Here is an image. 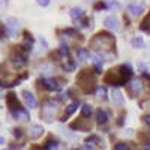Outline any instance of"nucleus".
Listing matches in <instances>:
<instances>
[{
  "mask_svg": "<svg viewBox=\"0 0 150 150\" xmlns=\"http://www.w3.org/2000/svg\"><path fill=\"white\" fill-rule=\"evenodd\" d=\"M119 71L122 72L123 78L126 80L128 83L132 80V77H134V71H132V66H131L129 63H123V65H119Z\"/></svg>",
  "mask_w": 150,
  "mask_h": 150,
  "instance_id": "15",
  "label": "nucleus"
},
{
  "mask_svg": "<svg viewBox=\"0 0 150 150\" xmlns=\"http://www.w3.org/2000/svg\"><path fill=\"white\" fill-rule=\"evenodd\" d=\"M92 112H93V110H92V107L89 104H83V107H81V116L83 117H86V119L90 117Z\"/></svg>",
  "mask_w": 150,
  "mask_h": 150,
  "instance_id": "29",
  "label": "nucleus"
},
{
  "mask_svg": "<svg viewBox=\"0 0 150 150\" xmlns=\"http://www.w3.org/2000/svg\"><path fill=\"white\" fill-rule=\"evenodd\" d=\"M114 150H131V147H129V144H128V143L120 141V143H116Z\"/></svg>",
  "mask_w": 150,
  "mask_h": 150,
  "instance_id": "35",
  "label": "nucleus"
},
{
  "mask_svg": "<svg viewBox=\"0 0 150 150\" xmlns=\"http://www.w3.org/2000/svg\"><path fill=\"white\" fill-rule=\"evenodd\" d=\"M12 135H14L17 140H21L24 137V131L21 128H14V129H12Z\"/></svg>",
  "mask_w": 150,
  "mask_h": 150,
  "instance_id": "34",
  "label": "nucleus"
},
{
  "mask_svg": "<svg viewBox=\"0 0 150 150\" xmlns=\"http://www.w3.org/2000/svg\"><path fill=\"white\" fill-rule=\"evenodd\" d=\"M126 90H128V95H129L131 98L140 96V93H141V90H143V83H141V80L132 78V80L128 83V86H126Z\"/></svg>",
  "mask_w": 150,
  "mask_h": 150,
  "instance_id": "5",
  "label": "nucleus"
},
{
  "mask_svg": "<svg viewBox=\"0 0 150 150\" xmlns=\"http://www.w3.org/2000/svg\"><path fill=\"white\" fill-rule=\"evenodd\" d=\"M77 84L81 87L83 93L86 95H92V93H96V71L93 68H84L78 72L77 75Z\"/></svg>",
  "mask_w": 150,
  "mask_h": 150,
  "instance_id": "2",
  "label": "nucleus"
},
{
  "mask_svg": "<svg viewBox=\"0 0 150 150\" xmlns=\"http://www.w3.org/2000/svg\"><path fill=\"white\" fill-rule=\"evenodd\" d=\"M24 35V42H23V50L24 51H32V48H33V44H35V38L32 36V33L29 30H24L23 32Z\"/></svg>",
  "mask_w": 150,
  "mask_h": 150,
  "instance_id": "12",
  "label": "nucleus"
},
{
  "mask_svg": "<svg viewBox=\"0 0 150 150\" xmlns=\"http://www.w3.org/2000/svg\"><path fill=\"white\" fill-rule=\"evenodd\" d=\"M71 129H83V131H89L90 128H92V125L89 123V120H83V117H80V119H77V120H74L72 123H71V126H69Z\"/></svg>",
  "mask_w": 150,
  "mask_h": 150,
  "instance_id": "11",
  "label": "nucleus"
},
{
  "mask_svg": "<svg viewBox=\"0 0 150 150\" xmlns=\"http://www.w3.org/2000/svg\"><path fill=\"white\" fill-rule=\"evenodd\" d=\"M108 123V114H107V111L104 110H96V125H99V126H102V125Z\"/></svg>",
  "mask_w": 150,
  "mask_h": 150,
  "instance_id": "18",
  "label": "nucleus"
},
{
  "mask_svg": "<svg viewBox=\"0 0 150 150\" xmlns=\"http://www.w3.org/2000/svg\"><path fill=\"white\" fill-rule=\"evenodd\" d=\"M44 128L41 126V125H32L30 129H29V137L32 140H38V138H41V137L44 135Z\"/></svg>",
  "mask_w": 150,
  "mask_h": 150,
  "instance_id": "16",
  "label": "nucleus"
},
{
  "mask_svg": "<svg viewBox=\"0 0 150 150\" xmlns=\"http://www.w3.org/2000/svg\"><path fill=\"white\" fill-rule=\"evenodd\" d=\"M131 44L134 48H143L144 47V39L141 36H137V38H132L131 39Z\"/></svg>",
  "mask_w": 150,
  "mask_h": 150,
  "instance_id": "30",
  "label": "nucleus"
},
{
  "mask_svg": "<svg viewBox=\"0 0 150 150\" xmlns=\"http://www.w3.org/2000/svg\"><path fill=\"white\" fill-rule=\"evenodd\" d=\"M104 24H105V27L110 29V30H119V27H120L116 17H107L104 20Z\"/></svg>",
  "mask_w": 150,
  "mask_h": 150,
  "instance_id": "19",
  "label": "nucleus"
},
{
  "mask_svg": "<svg viewBox=\"0 0 150 150\" xmlns=\"http://www.w3.org/2000/svg\"><path fill=\"white\" fill-rule=\"evenodd\" d=\"M138 71H140L141 74L147 72V65H146V63H143V62H140V63H138Z\"/></svg>",
  "mask_w": 150,
  "mask_h": 150,
  "instance_id": "38",
  "label": "nucleus"
},
{
  "mask_svg": "<svg viewBox=\"0 0 150 150\" xmlns=\"http://www.w3.org/2000/svg\"><path fill=\"white\" fill-rule=\"evenodd\" d=\"M36 3L39 6H42V8H47L50 3H51V0H36Z\"/></svg>",
  "mask_w": 150,
  "mask_h": 150,
  "instance_id": "37",
  "label": "nucleus"
},
{
  "mask_svg": "<svg viewBox=\"0 0 150 150\" xmlns=\"http://www.w3.org/2000/svg\"><path fill=\"white\" fill-rule=\"evenodd\" d=\"M141 120H143V122L147 125V126L150 128V114H144V116L141 117Z\"/></svg>",
  "mask_w": 150,
  "mask_h": 150,
  "instance_id": "40",
  "label": "nucleus"
},
{
  "mask_svg": "<svg viewBox=\"0 0 150 150\" xmlns=\"http://www.w3.org/2000/svg\"><path fill=\"white\" fill-rule=\"evenodd\" d=\"M126 9H128L129 14H132L134 17H138V15H141L144 12V5L143 3H137V2H131L126 6Z\"/></svg>",
  "mask_w": 150,
  "mask_h": 150,
  "instance_id": "13",
  "label": "nucleus"
},
{
  "mask_svg": "<svg viewBox=\"0 0 150 150\" xmlns=\"http://www.w3.org/2000/svg\"><path fill=\"white\" fill-rule=\"evenodd\" d=\"M125 125V112H122V116L117 117V126H123Z\"/></svg>",
  "mask_w": 150,
  "mask_h": 150,
  "instance_id": "39",
  "label": "nucleus"
},
{
  "mask_svg": "<svg viewBox=\"0 0 150 150\" xmlns=\"http://www.w3.org/2000/svg\"><path fill=\"white\" fill-rule=\"evenodd\" d=\"M102 63H104L102 57H99V56L93 57V69L96 71V74H101L102 72Z\"/></svg>",
  "mask_w": 150,
  "mask_h": 150,
  "instance_id": "26",
  "label": "nucleus"
},
{
  "mask_svg": "<svg viewBox=\"0 0 150 150\" xmlns=\"http://www.w3.org/2000/svg\"><path fill=\"white\" fill-rule=\"evenodd\" d=\"M59 101L57 99H47V101L42 102L41 107V112L39 116L42 120L45 122H53L57 117V112H59Z\"/></svg>",
  "mask_w": 150,
  "mask_h": 150,
  "instance_id": "3",
  "label": "nucleus"
},
{
  "mask_svg": "<svg viewBox=\"0 0 150 150\" xmlns=\"http://www.w3.org/2000/svg\"><path fill=\"white\" fill-rule=\"evenodd\" d=\"M75 66H77V63H75V60H72V59H68L66 63L62 65V68H63L65 72H72L75 69Z\"/></svg>",
  "mask_w": 150,
  "mask_h": 150,
  "instance_id": "27",
  "label": "nucleus"
},
{
  "mask_svg": "<svg viewBox=\"0 0 150 150\" xmlns=\"http://www.w3.org/2000/svg\"><path fill=\"white\" fill-rule=\"evenodd\" d=\"M96 95L102 99V101H107V95H108V90H107V86H98L96 89Z\"/></svg>",
  "mask_w": 150,
  "mask_h": 150,
  "instance_id": "28",
  "label": "nucleus"
},
{
  "mask_svg": "<svg viewBox=\"0 0 150 150\" xmlns=\"http://www.w3.org/2000/svg\"><path fill=\"white\" fill-rule=\"evenodd\" d=\"M104 83L108 84V86H114V87H117V86L120 87V86H126L128 84V81L123 78L122 72L119 71V66L107 71V74L104 75Z\"/></svg>",
  "mask_w": 150,
  "mask_h": 150,
  "instance_id": "4",
  "label": "nucleus"
},
{
  "mask_svg": "<svg viewBox=\"0 0 150 150\" xmlns=\"http://www.w3.org/2000/svg\"><path fill=\"white\" fill-rule=\"evenodd\" d=\"M45 147V150H54L59 147V141L54 138V137H48V138L45 140V143L42 144Z\"/></svg>",
  "mask_w": 150,
  "mask_h": 150,
  "instance_id": "23",
  "label": "nucleus"
},
{
  "mask_svg": "<svg viewBox=\"0 0 150 150\" xmlns=\"http://www.w3.org/2000/svg\"><path fill=\"white\" fill-rule=\"evenodd\" d=\"M23 101L26 102V105L29 107V108H36L38 107V102H36V98H35V95L32 93V92H29V90H23Z\"/></svg>",
  "mask_w": 150,
  "mask_h": 150,
  "instance_id": "14",
  "label": "nucleus"
},
{
  "mask_svg": "<svg viewBox=\"0 0 150 150\" xmlns=\"http://www.w3.org/2000/svg\"><path fill=\"white\" fill-rule=\"evenodd\" d=\"M30 150H45V147L44 146H32Z\"/></svg>",
  "mask_w": 150,
  "mask_h": 150,
  "instance_id": "42",
  "label": "nucleus"
},
{
  "mask_svg": "<svg viewBox=\"0 0 150 150\" xmlns=\"http://www.w3.org/2000/svg\"><path fill=\"white\" fill-rule=\"evenodd\" d=\"M3 24H5V27H6L8 36H17V35H18V30H20V21H18L15 17H9Z\"/></svg>",
  "mask_w": 150,
  "mask_h": 150,
  "instance_id": "6",
  "label": "nucleus"
},
{
  "mask_svg": "<svg viewBox=\"0 0 150 150\" xmlns=\"http://www.w3.org/2000/svg\"><path fill=\"white\" fill-rule=\"evenodd\" d=\"M141 32H147V33H150V12L144 17V20L140 23V27H138Z\"/></svg>",
  "mask_w": 150,
  "mask_h": 150,
  "instance_id": "24",
  "label": "nucleus"
},
{
  "mask_svg": "<svg viewBox=\"0 0 150 150\" xmlns=\"http://www.w3.org/2000/svg\"><path fill=\"white\" fill-rule=\"evenodd\" d=\"M78 150H90V146H89V144H86V146H83V147H80Z\"/></svg>",
  "mask_w": 150,
  "mask_h": 150,
  "instance_id": "43",
  "label": "nucleus"
},
{
  "mask_svg": "<svg viewBox=\"0 0 150 150\" xmlns=\"http://www.w3.org/2000/svg\"><path fill=\"white\" fill-rule=\"evenodd\" d=\"M99 137L98 135H89L86 138V144H89V146H93V144H99Z\"/></svg>",
  "mask_w": 150,
  "mask_h": 150,
  "instance_id": "32",
  "label": "nucleus"
},
{
  "mask_svg": "<svg viewBox=\"0 0 150 150\" xmlns=\"http://www.w3.org/2000/svg\"><path fill=\"white\" fill-rule=\"evenodd\" d=\"M44 89L47 92H57L62 89V84L60 83H63L65 80H62V78H44Z\"/></svg>",
  "mask_w": 150,
  "mask_h": 150,
  "instance_id": "8",
  "label": "nucleus"
},
{
  "mask_svg": "<svg viewBox=\"0 0 150 150\" xmlns=\"http://www.w3.org/2000/svg\"><path fill=\"white\" fill-rule=\"evenodd\" d=\"M6 105H8L9 111H11V114H12V112H17L18 110L23 108V105L20 104L18 98H17V95H15L14 92H9V93L6 95Z\"/></svg>",
  "mask_w": 150,
  "mask_h": 150,
  "instance_id": "7",
  "label": "nucleus"
},
{
  "mask_svg": "<svg viewBox=\"0 0 150 150\" xmlns=\"http://www.w3.org/2000/svg\"><path fill=\"white\" fill-rule=\"evenodd\" d=\"M89 2H90V0H89Z\"/></svg>",
  "mask_w": 150,
  "mask_h": 150,
  "instance_id": "45",
  "label": "nucleus"
},
{
  "mask_svg": "<svg viewBox=\"0 0 150 150\" xmlns=\"http://www.w3.org/2000/svg\"><path fill=\"white\" fill-rule=\"evenodd\" d=\"M90 48H93L96 54L99 57H104V59H110V57H116V38L112 33L102 30V32H98L92 39H90Z\"/></svg>",
  "mask_w": 150,
  "mask_h": 150,
  "instance_id": "1",
  "label": "nucleus"
},
{
  "mask_svg": "<svg viewBox=\"0 0 150 150\" xmlns=\"http://www.w3.org/2000/svg\"><path fill=\"white\" fill-rule=\"evenodd\" d=\"M93 8H95V11H104V9H107L108 6H107V3H105V0H99V2H96V3L93 5Z\"/></svg>",
  "mask_w": 150,
  "mask_h": 150,
  "instance_id": "33",
  "label": "nucleus"
},
{
  "mask_svg": "<svg viewBox=\"0 0 150 150\" xmlns=\"http://www.w3.org/2000/svg\"><path fill=\"white\" fill-rule=\"evenodd\" d=\"M59 54H60V57H68L69 59V54H71V51H69V48H68V45H65V44H62L60 47H59Z\"/></svg>",
  "mask_w": 150,
  "mask_h": 150,
  "instance_id": "31",
  "label": "nucleus"
},
{
  "mask_svg": "<svg viewBox=\"0 0 150 150\" xmlns=\"http://www.w3.org/2000/svg\"><path fill=\"white\" fill-rule=\"evenodd\" d=\"M57 35H65V36H69V38H77V39H83V36L80 35L78 30H75L72 27H66V29H62V30H57Z\"/></svg>",
  "mask_w": 150,
  "mask_h": 150,
  "instance_id": "17",
  "label": "nucleus"
},
{
  "mask_svg": "<svg viewBox=\"0 0 150 150\" xmlns=\"http://www.w3.org/2000/svg\"><path fill=\"white\" fill-rule=\"evenodd\" d=\"M81 26H84V27H89V18H81Z\"/></svg>",
  "mask_w": 150,
  "mask_h": 150,
  "instance_id": "41",
  "label": "nucleus"
},
{
  "mask_svg": "<svg viewBox=\"0 0 150 150\" xmlns=\"http://www.w3.org/2000/svg\"><path fill=\"white\" fill-rule=\"evenodd\" d=\"M77 57H78V60H89L90 59V51L87 48H78L77 50Z\"/></svg>",
  "mask_w": 150,
  "mask_h": 150,
  "instance_id": "25",
  "label": "nucleus"
},
{
  "mask_svg": "<svg viewBox=\"0 0 150 150\" xmlns=\"http://www.w3.org/2000/svg\"><path fill=\"white\" fill-rule=\"evenodd\" d=\"M11 63L14 65V68L21 69L23 66L27 65V57L24 56L23 53H15V54H12V57H11Z\"/></svg>",
  "mask_w": 150,
  "mask_h": 150,
  "instance_id": "9",
  "label": "nucleus"
},
{
  "mask_svg": "<svg viewBox=\"0 0 150 150\" xmlns=\"http://www.w3.org/2000/svg\"><path fill=\"white\" fill-rule=\"evenodd\" d=\"M105 3H107V6L111 8V9L119 8V2H117V0H105Z\"/></svg>",
  "mask_w": 150,
  "mask_h": 150,
  "instance_id": "36",
  "label": "nucleus"
},
{
  "mask_svg": "<svg viewBox=\"0 0 150 150\" xmlns=\"http://www.w3.org/2000/svg\"><path fill=\"white\" fill-rule=\"evenodd\" d=\"M11 116L14 117L15 120H24V122H27V120L30 119V116H29V112L26 111V108H21V110H18L17 112H12Z\"/></svg>",
  "mask_w": 150,
  "mask_h": 150,
  "instance_id": "21",
  "label": "nucleus"
},
{
  "mask_svg": "<svg viewBox=\"0 0 150 150\" xmlns=\"http://www.w3.org/2000/svg\"><path fill=\"white\" fill-rule=\"evenodd\" d=\"M78 105H80V102L78 101H72L71 104H68L66 105V108H65V112H63V116L60 117V122H66L75 111H77V108H78Z\"/></svg>",
  "mask_w": 150,
  "mask_h": 150,
  "instance_id": "10",
  "label": "nucleus"
},
{
  "mask_svg": "<svg viewBox=\"0 0 150 150\" xmlns=\"http://www.w3.org/2000/svg\"><path fill=\"white\" fill-rule=\"evenodd\" d=\"M69 15H71V20L78 21V20L84 18V11H83L81 8H72V9L69 11Z\"/></svg>",
  "mask_w": 150,
  "mask_h": 150,
  "instance_id": "22",
  "label": "nucleus"
},
{
  "mask_svg": "<svg viewBox=\"0 0 150 150\" xmlns=\"http://www.w3.org/2000/svg\"><path fill=\"white\" fill-rule=\"evenodd\" d=\"M111 99H112V102H114L116 105H123V104H125V98H123V95L120 93V90H117V89H112V92H111Z\"/></svg>",
  "mask_w": 150,
  "mask_h": 150,
  "instance_id": "20",
  "label": "nucleus"
},
{
  "mask_svg": "<svg viewBox=\"0 0 150 150\" xmlns=\"http://www.w3.org/2000/svg\"><path fill=\"white\" fill-rule=\"evenodd\" d=\"M8 3V0H3V5H6Z\"/></svg>",
  "mask_w": 150,
  "mask_h": 150,
  "instance_id": "44",
  "label": "nucleus"
}]
</instances>
